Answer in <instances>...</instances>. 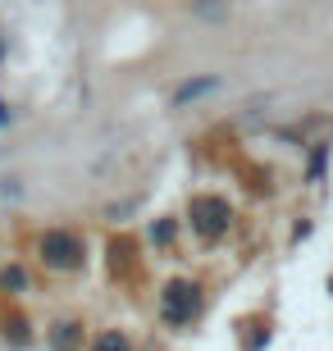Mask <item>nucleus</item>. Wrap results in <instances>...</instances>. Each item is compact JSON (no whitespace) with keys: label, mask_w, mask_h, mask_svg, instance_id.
Here are the masks:
<instances>
[{"label":"nucleus","mask_w":333,"mask_h":351,"mask_svg":"<svg viewBox=\"0 0 333 351\" xmlns=\"http://www.w3.org/2000/svg\"><path fill=\"white\" fill-rule=\"evenodd\" d=\"M196 311V292L187 283H174L165 292V319H174V324H183V319H192Z\"/></svg>","instance_id":"f03ea898"},{"label":"nucleus","mask_w":333,"mask_h":351,"mask_svg":"<svg viewBox=\"0 0 333 351\" xmlns=\"http://www.w3.org/2000/svg\"><path fill=\"white\" fill-rule=\"evenodd\" d=\"M41 256H46V265H55V269H73L78 265V242L69 233H46L41 237Z\"/></svg>","instance_id":"f257e3e1"},{"label":"nucleus","mask_w":333,"mask_h":351,"mask_svg":"<svg viewBox=\"0 0 333 351\" xmlns=\"http://www.w3.org/2000/svg\"><path fill=\"white\" fill-rule=\"evenodd\" d=\"M91 351H133L128 347V338H124V333H115V328H110V333H101V338H96V347Z\"/></svg>","instance_id":"7ed1b4c3"}]
</instances>
